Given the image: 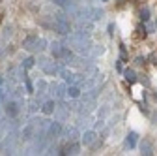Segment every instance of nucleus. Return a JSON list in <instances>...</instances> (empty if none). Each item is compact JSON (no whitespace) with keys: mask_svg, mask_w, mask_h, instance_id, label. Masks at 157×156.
<instances>
[{"mask_svg":"<svg viewBox=\"0 0 157 156\" xmlns=\"http://www.w3.org/2000/svg\"><path fill=\"white\" fill-rule=\"evenodd\" d=\"M26 88H28V92H32V83L28 79H26Z\"/></svg>","mask_w":157,"mask_h":156,"instance_id":"17","label":"nucleus"},{"mask_svg":"<svg viewBox=\"0 0 157 156\" xmlns=\"http://www.w3.org/2000/svg\"><path fill=\"white\" fill-rule=\"evenodd\" d=\"M118 2H120V4H124V2H125V0H118Z\"/></svg>","mask_w":157,"mask_h":156,"instance_id":"18","label":"nucleus"},{"mask_svg":"<svg viewBox=\"0 0 157 156\" xmlns=\"http://www.w3.org/2000/svg\"><path fill=\"white\" fill-rule=\"evenodd\" d=\"M136 138H139V135H136L135 132H131V133L127 135V139H125V147H129V149H133V147L136 145Z\"/></svg>","mask_w":157,"mask_h":156,"instance_id":"8","label":"nucleus"},{"mask_svg":"<svg viewBox=\"0 0 157 156\" xmlns=\"http://www.w3.org/2000/svg\"><path fill=\"white\" fill-rule=\"evenodd\" d=\"M140 150H142V154H146V156H151V154H153V147H151V143H150L148 139H144V141H142Z\"/></svg>","mask_w":157,"mask_h":156,"instance_id":"6","label":"nucleus"},{"mask_svg":"<svg viewBox=\"0 0 157 156\" xmlns=\"http://www.w3.org/2000/svg\"><path fill=\"white\" fill-rule=\"evenodd\" d=\"M94 139H95V132H86V133L82 135V143H84V145H92Z\"/></svg>","mask_w":157,"mask_h":156,"instance_id":"10","label":"nucleus"},{"mask_svg":"<svg viewBox=\"0 0 157 156\" xmlns=\"http://www.w3.org/2000/svg\"><path fill=\"white\" fill-rule=\"evenodd\" d=\"M52 55L58 56V58H62V56H69V51L66 47H62L60 43H52Z\"/></svg>","mask_w":157,"mask_h":156,"instance_id":"3","label":"nucleus"},{"mask_svg":"<svg viewBox=\"0 0 157 156\" xmlns=\"http://www.w3.org/2000/svg\"><path fill=\"white\" fill-rule=\"evenodd\" d=\"M43 40H39L37 36H28L26 40H25V47L28 51H36V49H43Z\"/></svg>","mask_w":157,"mask_h":156,"instance_id":"2","label":"nucleus"},{"mask_svg":"<svg viewBox=\"0 0 157 156\" xmlns=\"http://www.w3.org/2000/svg\"><path fill=\"white\" fill-rule=\"evenodd\" d=\"M6 113H8L10 117H17V113H19V105H17L15 102H8V104H6Z\"/></svg>","mask_w":157,"mask_h":156,"instance_id":"5","label":"nucleus"},{"mask_svg":"<svg viewBox=\"0 0 157 156\" xmlns=\"http://www.w3.org/2000/svg\"><path fill=\"white\" fill-rule=\"evenodd\" d=\"M54 28H56V32H60V34H69V21L64 15H56Z\"/></svg>","mask_w":157,"mask_h":156,"instance_id":"1","label":"nucleus"},{"mask_svg":"<svg viewBox=\"0 0 157 156\" xmlns=\"http://www.w3.org/2000/svg\"><path fill=\"white\" fill-rule=\"evenodd\" d=\"M0 83H2V79H0Z\"/></svg>","mask_w":157,"mask_h":156,"instance_id":"20","label":"nucleus"},{"mask_svg":"<svg viewBox=\"0 0 157 156\" xmlns=\"http://www.w3.org/2000/svg\"><path fill=\"white\" fill-rule=\"evenodd\" d=\"M52 2H54V4H58V6H62V8H64V6H67V4H69V0H52Z\"/></svg>","mask_w":157,"mask_h":156,"instance_id":"16","label":"nucleus"},{"mask_svg":"<svg viewBox=\"0 0 157 156\" xmlns=\"http://www.w3.org/2000/svg\"><path fill=\"white\" fill-rule=\"evenodd\" d=\"M103 2H107V0H103Z\"/></svg>","mask_w":157,"mask_h":156,"instance_id":"21","label":"nucleus"},{"mask_svg":"<svg viewBox=\"0 0 157 156\" xmlns=\"http://www.w3.org/2000/svg\"><path fill=\"white\" fill-rule=\"evenodd\" d=\"M41 68H43L47 73H54V72H56V66H54V62H51V60H41Z\"/></svg>","mask_w":157,"mask_h":156,"instance_id":"7","label":"nucleus"},{"mask_svg":"<svg viewBox=\"0 0 157 156\" xmlns=\"http://www.w3.org/2000/svg\"><path fill=\"white\" fill-rule=\"evenodd\" d=\"M140 19H142V21H148V19H150V8H142L140 10Z\"/></svg>","mask_w":157,"mask_h":156,"instance_id":"14","label":"nucleus"},{"mask_svg":"<svg viewBox=\"0 0 157 156\" xmlns=\"http://www.w3.org/2000/svg\"><path fill=\"white\" fill-rule=\"evenodd\" d=\"M124 77H125V81H127V83H135V81H136V73H135L133 70H129V68L124 72Z\"/></svg>","mask_w":157,"mask_h":156,"instance_id":"11","label":"nucleus"},{"mask_svg":"<svg viewBox=\"0 0 157 156\" xmlns=\"http://www.w3.org/2000/svg\"><path fill=\"white\" fill-rule=\"evenodd\" d=\"M155 27H157V21H155Z\"/></svg>","mask_w":157,"mask_h":156,"instance_id":"19","label":"nucleus"},{"mask_svg":"<svg viewBox=\"0 0 157 156\" xmlns=\"http://www.w3.org/2000/svg\"><path fill=\"white\" fill-rule=\"evenodd\" d=\"M78 150H81V145H78V143H71V145H67V147H64L60 154H77Z\"/></svg>","mask_w":157,"mask_h":156,"instance_id":"4","label":"nucleus"},{"mask_svg":"<svg viewBox=\"0 0 157 156\" xmlns=\"http://www.w3.org/2000/svg\"><path fill=\"white\" fill-rule=\"evenodd\" d=\"M54 107H56L54 102H47V104L43 105V113H45V115H51V113L54 111Z\"/></svg>","mask_w":157,"mask_h":156,"instance_id":"13","label":"nucleus"},{"mask_svg":"<svg viewBox=\"0 0 157 156\" xmlns=\"http://www.w3.org/2000/svg\"><path fill=\"white\" fill-rule=\"evenodd\" d=\"M58 133H60V126H58V122H51V126H49V138H56Z\"/></svg>","mask_w":157,"mask_h":156,"instance_id":"9","label":"nucleus"},{"mask_svg":"<svg viewBox=\"0 0 157 156\" xmlns=\"http://www.w3.org/2000/svg\"><path fill=\"white\" fill-rule=\"evenodd\" d=\"M66 92H67L69 98H78V96H81V90H78V87H75V85H71Z\"/></svg>","mask_w":157,"mask_h":156,"instance_id":"12","label":"nucleus"},{"mask_svg":"<svg viewBox=\"0 0 157 156\" xmlns=\"http://www.w3.org/2000/svg\"><path fill=\"white\" fill-rule=\"evenodd\" d=\"M34 62H36V60H34V58L30 56V58H26V60L23 62V68H25V70H30V68L34 66Z\"/></svg>","mask_w":157,"mask_h":156,"instance_id":"15","label":"nucleus"}]
</instances>
